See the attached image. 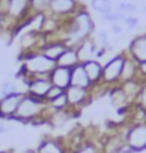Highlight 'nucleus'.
<instances>
[{"mask_svg":"<svg viewBox=\"0 0 146 153\" xmlns=\"http://www.w3.org/2000/svg\"><path fill=\"white\" fill-rule=\"evenodd\" d=\"M49 79L52 82V85L56 87H60L63 90H66L70 86V79H72V69L56 66L54 70L50 73Z\"/></svg>","mask_w":146,"mask_h":153,"instance_id":"obj_12","label":"nucleus"},{"mask_svg":"<svg viewBox=\"0 0 146 153\" xmlns=\"http://www.w3.org/2000/svg\"><path fill=\"white\" fill-rule=\"evenodd\" d=\"M120 1H126V0H120Z\"/></svg>","mask_w":146,"mask_h":153,"instance_id":"obj_37","label":"nucleus"},{"mask_svg":"<svg viewBox=\"0 0 146 153\" xmlns=\"http://www.w3.org/2000/svg\"><path fill=\"white\" fill-rule=\"evenodd\" d=\"M70 86H77V87H83V89H92V82L89 80L86 72H85V67L83 65H77L72 69V79H70Z\"/></svg>","mask_w":146,"mask_h":153,"instance_id":"obj_15","label":"nucleus"},{"mask_svg":"<svg viewBox=\"0 0 146 153\" xmlns=\"http://www.w3.org/2000/svg\"><path fill=\"white\" fill-rule=\"evenodd\" d=\"M126 60V54L120 53L115 57L107 60V63L103 66V74H102V85L105 86H119L120 74L123 70V65Z\"/></svg>","mask_w":146,"mask_h":153,"instance_id":"obj_3","label":"nucleus"},{"mask_svg":"<svg viewBox=\"0 0 146 153\" xmlns=\"http://www.w3.org/2000/svg\"><path fill=\"white\" fill-rule=\"evenodd\" d=\"M63 93H65V90H63V89H60V87H56V86H52V89L49 90V93H47V96H46V102L56 99V97L62 96Z\"/></svg>","mask_w":146,"mask_h":153,"instance_id":"obj_27","label":"nucleus"},{"mask_svg":"<svg viewBox=\"0 0 146 153\" xmlns=\"http://www.w3.org/2000/svg\"><path fill=\"white\" fill-rule=\"evenodd\" d=\"M30 16V0H9V10L3 20L10 19L14 23H19L22 20H27Z\"/></svg>","mask_w":146,"mask_h":153,"instance_id":"obj_6","label":"nucleus"},{"mask_svg":"<svg viewBox=\"0 0 146 153\" xmlns=\"http://www.w3.org/2000/svg\"><path fill=\"white\" fill-rule=\"evenodd\" d=\"M126 16H127V14L120 13V12H118V10H113L112 13L103 14V16H102V19L105 20V22H109V23L115 25V23H118V22H120V20H125V17H126Z\"/></svg>","mask_w":146,"mask_h":153,"instance_id":"obj_23","label":"nucleus"},{"mask_svg":"<svg viewBox=\"0 0 146 153\" xmlns=\"http://www.w3.org/2000/svg\"><path fill=\"white\" fill-rule=\"evenodd\" d=\"M56 67V62L47 59L40 52H30L23 56V66L20 76L27 82L32 77H49Z\"/></svg>","mask_w":146,"mask_h":153,"instance_id":"obj_1","label":"nucleus"},{"mask_svg":"<svg viewBox=\"0 0 146 153\" xmlns=\"http://www.w3.org/2000/svg\"><path fill=\"white\" fill-rule=\"evenodd\" d=\"M122 153H133V152H130V150H127V149H123V150H122Z\"/></svg>","mask_w":146,"mask_h":153,"instance_id":"obj_33","label":"nucleus"},{"mask_svg":"<svg viewBox=\"0 0 146 153\" xmlns=\"http://www.w3.org/2000/svg\"><path fill=\"white\" fill-rule=\"evenodd\" d=\"M115 10H118V12H120V13L127 14V13H133V12H136V10H138V7H136L135 3H130V1H119Z\"/></svg>","mask_w":146,"mask_h":153,"instance_id":"obj_24","label":"nucleus"},{"mask_svg":"<svg viewBox=\"0 0 146 153\" xmlns=\"http://www.w3.org/2000/svg\"><path fill=\"white\" fill-rule=\"evenodd\" d=\"M85 72H86L89 80L92 82V85H100L102 83V74H103V65L98 60H89L86 63H83Z\"/></svg>","mask_w":146,"mask_h":153,"instance_id":"obj_14","label":"nucleus"},{"mask_svg":"<svg viewBox=\"0 0 146 153\" xmlns=\"http://www.w3.org/2000/svg\"><path fill=\"white\" fill-rule=\"evenodd\" d=\"M67 49H69V46H67L66 43L60 42V40H47L46 45L42 47L39 52L42 54H45L47 59L57 62V59L66 52Z\"/></svg>","mask_w":146,"mask_h":153,"instance_id":"obj_11","label":"nucleus"},{"mask_svg":"<svg viewBox=\"0 0 146 153\" xmlns=\"http://www.w3.org/2000/svg\"><path fill=\"white\" fill-rule=\"evenodd\" d=\"M25 153H37V152H36V150H26Z\"/></svg>","mask_w":146,"mask_h":153,"instance_id":"obj_34","label":"nucleus"},{"mask_svg":"<svg viewBox=\"0 0 146 153\" xmlns=\"http://www.w3.org/2000/svg\"><path fill=\"white\" fill-rule=\"evenodd\" d=\"M6 132H7V127H6V125L3 123V120L0 119V136H1V134H3V133H6Z\"/></svg>","mask_w":146,"mask_h":153,"instance_id":"obj_31","label":"nucleus"},{"mask_svg":"<svg viewBox=\"0 0 146 153\" xmlns=\"http://www.w3.org/2000/svg\"><path fill=\"white\" fill-rule=\"evenodd\" d=\"M47 106L52 112H60V110H66L69 109V102H67L66 93H63L62 96L56 97L53 100H49L47 102Z\"/></svg>","mask_w":146,"mask_h":153,"instance_id":"obj_20","label":"nucleus"},{"mask_svg":"<svg viewBox=\"0 0 146 153\" xmlns=\"http://www.w3.org/2000/svg\"><path fill=\"white\" fill-rule=\"evenodd\" d=\"M127 54L138 63L146 62V33L139 34L135 39H132L127 49Z\"/></svg>","mask_w":146,"mask_h":153,"instance_id":"obj_10","label":"nucleus"},{"mask_svg":"<svg viewBox=\"0 0 146 153\" xmlns=\"http://www.w3.org/2000/svg\"><path fill=\"white\" fill-rule=\"evenodd\" d=\"M0 153H12L10 150H0Z\"/></svg>","mask_w":146,"mask_h":153,"instance_id":"obj_35","label":"nucleus"},{"mask_svg":"<svg viewBox=\"0 0 146 153\" xmlns=\"http://www.w3.org/2000/svg\"><path fill=\"white\" fill-rule=\"evenodd\" d=\"M37 153H66V147L60 143L57 139H46L43 140L36 149Z\"/></svg>","mask_w":146,"mask_h":153,"instance_id":"obj_18","label":"nucleus"},{"mask_svg":"<svg viewBox=\"0 0 146 153\" xmlns=\"http://www.w3.org/2000/svg\"><path fill=\"white\" fill-rule=\"evenodd\" d=\"M3 26V14L0 13V27Z\"/></svg>","mask_w":146,"mask_h":153,"instance_id":"obj_32","label":"nucleus"},{"mask_svg":"<svg viewBox=\"0 0 146 153\" xmlns=\"http://www.w3.org/2000/svg\"><path fill=\"white\" fill-rule=\"evenodd\" d=\"M142 82H146V62L143 63H139V77Z\"/></svg>","mask_w":146,"mask_h":153,"instance_id":"obj_29","label":"nucleus"},{"mask_svg":"<svg viewBox=\"0 0 146 153\" xmlns=\"http://www.w3.org/2000/svg\"><path fill=\"white\" fill-rule=\"evenodd\" d=\"M125 149L136 153L146 149V123L132 125L125 134Z\"/></svg>","mask_w":146,"mask_h":153,"instance_id":"obj_4","label":"nucleus"},{"mask_svg":"<svg viewBox=\"0 0 146 153\" xmlns=\"http://www.w3.org/2000/svg\"><path fill=\"white\" fill-rule=\"evenodd\" d=\"M90 6L95 12L100 13V16L107 13H112L113 10V3L110 0H90Z\"/></svg>","mask_w":146,"mask_h":153,"instance_id":"obj_19","label":"nucleus"},{"mask_svg":"<svg viewBox=\"0 0 146 153\" xmlns=\"http://www.w3.org/2000/svg\"><path fill=\"white\" fill-rule=\"evenodd\" d=\"M142 10H143V13H146V4L143 6V9H142Z\"/></svg>","mask_w":146,"mask_h":153,"instance_id":"obj_36","label":"nucleus"},{"mask_svg":"<svg viewBox=\"0 0 146 153\" xmlns=\"http://www.w3.org/2000/svg\"><path fill=\"white\" fill-rule=\"evenodd\" d=\"M138 77H139V63L136 60H133L129 54H126L123 70H122V74H120V83L129 82V80H135Z\"/></svg>","mask_w":146,"mask_h":153,"instance_id":"obj_16","label":"nucleus"},{"mask_svg":"<svg viewBox=\"0 0 146 153\" xmlns=\"http://www.w3.org/2000/svg\"><path fill=\"white\" fill-rule=\"evenodd\" d=\"M25 94L26 92H20V93L12 94V96L1 97L0 99V119H13Z\"/></svg>","mask_w":146,"mask_h":153,"instance_id":"obj_8","label":"nucleus"},{"mask_svg":"<svg viewBox=\"0 0 146 153\" xmlns=\"http://www.w3.org/2000/svg\"><path fill=\"white\" fill-rule=\"evenodd\" d=\"M26 93L37 97V99L46 100V96L49 93V90L52 89V82L49 77H32L26 82Z\"/></svg>","mask_w":146,"mask_h":153,"instance_id":"obj_7","label":"nucleus"},{"mask_svg":"<svg viewBox=\"0 0 146 153\" xmlns=\"http://www.w3.org/2000/svg\"><path fill=\"white\" fill-rule=\"evenodd\" d=\"M79 9H82L79 0H52L46 14L57 20H65L72 17Z\"/></svg>","mask_w":146,"mask_h":153,"instance_id":"obj_5","label":"nucleus"},{"mask_svg":"<svg viewBox=\"0 0 146 153\" xmlns=\"http://www.w3.org/2000/svg\"><path fill=\"white\" fill-rule=\"evenodd\" d=\"M16 93H20V90L14 80H6V82H3L1 89H0V96L1 97L12 96V94H16Z\"/></svg>","mask_w":146,"mask_h":153,"instance_id":"obj_22","label":"nucleus"},{"mask_svg":"<svg viewBox=\"0 0 146 153\" xmlns=\"http://www.w3.org/2000/svg\"><path fill=\"white\" fill-rule=\"evenodd\" d=\"M96 47L98 46H96L95 40L90 39V37L83 40L82 43H79L77 46L74 47L76 52H77V57H79L80 65H83V63H86L89 60L95 59V50H96Z\"/></svg>","mask_w":146,"mask_h":153,"instance_id":"obj_13","label":"nucleus"},{"mask_svg":"<svg viewBox=\"0 0 146 153\" xmlns=\"http://www.w3.org/2000/svg\"><path fill=\"white\" fill-rule=\"evenodd\" d=\"M73 153H100V152L95 145H92V143H85V145H80L77 149H74Z\"/></svg>","mask_w":146,"mask_h":153,"instance_id":"obj_25","label":"nucleus"},{"mask_svg":"<svg viewBox=\"0 0 146 153\" xmlns=\"http://www.w3.org/2000/svg\"><path fill=\"white\" fill-rule=\"evenodd\" d=\"M69 102V109H79V107L85 106L87 100L90 97V90L89 89H83V87L77 86H69L65 90Z\"/></svg>","mask_w":146,"mask_h":153,"instance_id":"obj_9","label":"nucleus"},{"mask_svg":"<svg viewBox=\"0 0 146 153\" xmlns=\"http://www.w3.org/2000/svg\"><path fill=\"white\" fill-rule=\"evenodd\" d=\"M77 65H80V63H79V57H77V52H76L74 47H69L56 62V66L66 67V69H73Z\"/></svg>","mask_w":146,"mask_h":153,"instance_id":"obj_17","label":"nucleus"},{"mask_svg":"<svg viewBox=\"0 0 146 153\" xmlns=\"http://www.w3.org/2000/svg\"><path fill=\"white\" fill-rule=\"evenodd\" d=\"M123 23L127 26L129 30H133V29H136V27L139 26V17H136V16H129L127 14L125 20H123Z\"/></svg>","mask_w":146,"mask_h":153,"instance_id":"obj_26","label":"nucleus"},{"mask_svg":"<svg viewBox=\"0 0 146 153\" xmlns=\"http://www.w3.org/2000/svg\"><path fill=\"white\" fill-rule=\"evenodd\" d=\"M110 29H112V32L115 34H118V36H120V34L123 33V27L120 26V25H118V23H115V25H112V27H110Z\"/></svg>","mask_w":146,"mask_h":153,"instance_id":"obj_30","label":"nucleus"},{"mask_svg":"<svg viewBox=\"0 0 146 153\" xmlns=\"http://www.w3.org/2000/svg\"><path fill=\"white\" fill-rule=\"evenodd\" d=\"M138 105L146 112V82H143V85H142V90L138 97Z\"/></svg>","mask_w":146,"mask_h":153,"instance_id":"obj_28","label":"nucleus"},{"mask_svg":"<svg viewBox=\"0 0 146 153\" xmlns=\"http://www.w3.org/2000/svg\"><path fill=\"white\" fill-rule=\"evenodd\" d=\"M52 0H30L32 14H46L50 7Z\"/></svg>","mask_w":146,"mask_h":153,"instance_id":"obj_21","label":"nucleus"},{"mask_svg":"<svg viewBox=\"0 0 146 153\" xmlns=\"http://www.w3.org/2000/svg\"><path fill=\"white\" fill-rule=\"evenodd\" d=\"M49 110L50 109L47 106L46 100L37 99V97H33V96L26 93L20 102L13 119L17 120V122H22V123H29V122L36 123L39 120H43L45 114L49 119V116H50V113H47Z\"/></svg>","mask_w":146,"mask_h":153,"instance_id":"obj_2","label":"nucleus"}]
</instances>
